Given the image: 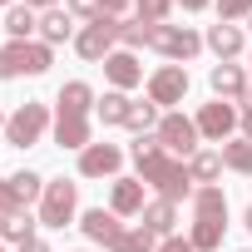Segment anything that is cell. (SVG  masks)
Listing matches in <instances>:
<instances>
[{"instance_id": "7bdbcfd3", "label": "cell", "mask_w": 252, "mask_h": 252, "mask_svg": "<svg viewBox=\"0 0 252 252\" xmlns=\"http://www.w3.org/2000/svg\"><path fill=\"white\" fill-rule=\"evenodd\" d=\"M5 119H10V114H0V129H5Z\"/></svg>"}, {"instance_id": "6da1fadb", "label": "cell", "mask_w": 252, "mask_h": 252, "mask_svg": "<svg viewBox=\"0 0 252 252\" xmlns=\"http://www.w3.org/2000/svg\"><path fill=\"white\" fill-rule=\"evenodd\" d=\"M129 154H134V163H139V178H144L158 198H168V203L193 198V173H188V158L163 154V144H158L154 134H139Z\"/></svg>"}, {"instance_id": "e0dca14e", "label": "cell", "mask_w": 252, "mask_h": 252, "mask_svg": "<svg viewBox=\"0 0 252 252\" xmlns=\"http://www.w3.org/2000/svg\"><path fill=\"white\" fill-rule=\"evenodd\" d=\"M40 40L55 50V45H64V40H74V15L64 10V5H55V10H45L40 15Z\"/></svg>"}, {"instance_id": "5b68a950", "label": "cell", "mask_w": 252, "mask_h": 252, "mask_svg": "<svg viewBox=\"0 0 252 252\" xmlns=\"http://www.w3.org/2000/svg\"><path fill=\"white\" fill-rule=\"evenodd\" d=\"M149 45H154L168 64H188V60L203 50V35L188 30V25H154V30H149Z\"/></svg>"}, {"instance_id": "ffe728a7", "label": "cell", "mask_w": 252, "mask_h": 252, "mask_svg": "<svg viewBox=\"0 0 252 252\" xmlns=\"http://www.w3.org/2000/svg\"><path fill=\"white\" fill-rule=\"evenodd\" d=\"M188 173H193V183H198V188L218 183V173H222V149H198V154L188 158Z\"/></svg>"}, {"instance_id": "7c38bea8", "label": "cell", "mask_w": 252, "mask_h": 252, "mask_svg": "<svg viewBox=\"0 0 252 252\" xmlns=\"http://www.w3.org/2000/svg\"><path fill=\"white\" fill-rule=\"evenodd\" d=\"M144 178H114V188H109V208L119 213V218H144Z\"/></svg>"}, {"instance_id": "9a60e30c", "label": "cell", "mask_w": 252, "mask_h": 252, "mask_svg": "<svg viewBox=\"0 0 252 252\" xmlns=\"http://www.w3.org/2000/svg\"><path fill=\"white\" fill-rule=\"evenodd\" d=\"M55 144L60 149H89V114H55Z\"/></svg>"}, {"instance_id": "30bf717a", "label": "cell", "mask_w": 252, "mask_h": 252, "mask_svg": "<svg viewBox=\"0 0 252 252\" xmlns=\"http://www.w3.org/2000/svg\"><path fill=\"white\" fill-rule=\"evenodd\" d=\"M119 168H124V149L119 144L79 149V178H119Z\"/></svg>"}, {"instance_id": "74e56055", "label": "cell", "mask_w": 252, "mask_h": 252, "mask_svg": "<svg viewBox=\"0 0 252 252\" xmlns=\"http://www.w3.org/2000/svg\"><path fill=\"white\" fill-rule=\"evenodd\" d=\"M25 5H30V10H40V15H45V10H55V5H64V0H25Z\"/></svg>"}, {"instance_id": "2e32d148", "label": "cell", "mask_w": 252, "mask_h": 252, "mask_svg": "<svg viewBox=\"0 0 252 252\" xmlns=\"http://www.w3.org/2000/svg\"><path fill=\"white\" fill-rule=\"evenodd\" d=\"M203 45H208V50L218 55V64H227V60H237V55H242V30H237V25H222V20H218V25H208Z\"/></svg>"}, {"instance_id": "8fae6325", "label": "cell", "mask_w": 252, "mask_h": 252, "mask_svg": "<svg viewBox=\"0 0 252 252\" xmlns=\"http://www.w3.org/2000/svg\"><path fill=\"white\" fill-rule=\"evenodd\" d=\"M208 84H213V94L218 99H227V104H247V94H252V79L242 74V64H213V74H208Z\"/></svg>"}, {"instance_id": "ab89813d", "label": "cell", "mask_w": 252, "mask_h": 252, "mask_svg": "<svg viewBox=\"0 0 252 252\" xmlns=\"http://www.w3.org/2000/svg\"><path fill=\"white\" fill-rule=\"evenodd\" d=\"M178 5H183V10H208L213 0H178Z\"/></svg>"}, {"instance_id": "d6a6232c", "label": "cell", "mask_w": 252, "mask_h": 252, "mask_svg": "<svg viewBox=\"0 0 252 252\" xmlns=\"http://www.w3.org/2000/svg\"><path fill=\"white\" fill-rule=\"evenodd\" d=\"M64 10H69L74 20H84V25H94V20L104 15V5H99V0H64Z\"/></svg>"}, {"instance_id": "d6986e66", "label": "cell", "mask_w": 252, "mask_h": 252, "mask_svg": "<svg viewBox=\"0 0 252 252\" xmlns=\"http://www.w3.org/2000/svg\"><path fill=\"white\" fill-rule=\"evenodd\" d=\"M55 104H60V114H89L99 99H94V89H89L84 79H69V84L60 89V99H55Z\"/></svg>"}, {"instance_id": "f35d334b", "label": "cell", "mask_w": 252, "mask_h": 252, "mask_svg": "<svg viewBox=\"0 0 252 252\" xmlns=\"http://www.w3.org/2000/svg\"><path fill=\"white\" fill-rule=\"evenodd\" d=\"M242 139H247V144H252V104H247V109H242Z\"/></svg>"}, {"instance_id": "8d00e7d4", "label": "cell", "mask_w": 252, "mask_h": 252, "mask_svg": "<svg viewBox=\"0 0 252 252\" xmlns=\"http://www.w3.org/2000/svg\"><path fill=\"white\" fill-rule=\"evenodd\" d=\"M20 252H50V242L45 237H30V242H20Z\"/></svg>"}, {"instance_id": "7dc6e473", "label": "cell", "mask_w": 252, "mask_h": 252, "mask_svg": "<svg viewBox=\"0 0 252 252\" xmlns=\"http://www.w3.org/2000/svg\"><path fill=\"white\" fill-rule=\"evenodd\" d=\"M247 79H252V74H247Z\"/></svg>"}, {"instance_id": "484cf974", "label": "cell", "mask_w": 252, "mask_h": 252, "mask_svg": "<svg viewBox=\"0 0 252 252\" xmlns=\"http://www.w3.org/2000/svg\"><path fill=\"white\" fill-rule=\"evenodd\" d=\"M129 104H134V99L124 94V89H109V94L94 104V114H99L104 124H124V119H129Z\"/></svg>"}, {"instance_id": "f1b7e54d", "label": "cell", "mask_w": 252, "mask_h": 252, "mask_svg": "<svg viewBox=\"0 0 252 252\" xmlns=\"http://www.w3.org/2000/svg\"><path fill=\"white\" fill-rule=\"evenodd\" d=\"M124 129H134V134L158 129V104H154V99H149V104H129V119H124Z\"/></svg>"}, {"instance_id": "44dd1931", "label": "cell", "mask_w": 252, "mask_h": 252, "mask_svg": "<svg viewBox=\"0 0 252 252\" xmlns=\"http://www.w3.org/2000/svg\"><path fill=\"white\" fill-rule=\"evenodd\" d=\"M173 222H178V203H168V198H154V203L144 208V227H149V232H158V237H173Z\"/></svg>"}, {"instance_id": "8992f818", "label": "cell", "mask_w": 252, "mask_h": 252, "mask_svg": "<svg viewBox=\"0 0 252 252\" xmlns=\"http://www.w3.org/2000/svg\"><path fill=\"white\" fill-rule=\"evenodd\" d=\"M45 129H50V109L30 99V104H20V109L5 119V144L30 149V144H40V139H45Z\"/></svg>"}, {"instance_id": "4316f807", "label": "cell", "mask_w": 252, "mask_h": 252, "mask_svg": "<svg viewBox=\"0 0 252 252\" xmlns=\"http://www.w3.org/2000/svg\"><path fill=\"white\" fill-rule=\"evenodd\" d=\"M10 188H15L20 208H30V203H40V198H45V178H40V173H30V168H20V173L10 178Z\"/></svg>"}, {"instance_id": "60d3db41", "label": "cell", "mask_w": 252, "mask_h": 252, "mask_svg": "<svg viewBox=\"0 0 252 252\" xmlns=\"http://www.w3.org/2000/svg\"><path fill=\"white\" fill-rule=\"evenodd\" d=\"M10 5H15V0H0V10H10Z\"/></svg>"}, {"instance_id": "f546056e", "label": "cell", "mask_w": 252, "mask_h": 252, "mask_svg": "<svg viewBox=\"0 0 252 252\" xmlns=\"http://www.w3.org/2000/svg\"><path fill=\"white\" fill-rule=\"evenodd\" d=\"M178 5V0H134V10L144 25H168V10Z\"/></svg>"}, {"instance_id": "4fadbf2b", "label": "cell", "mask_w": 252, "mask_h": 252, "mask_svg": "<svg viewBox=\"0 0 252 252\" xmlns=\"http://www.w3.org/2000/svg\"><path fill=\"white\" fill-rule=\"evenodd\" d=\"M79 227H84V237H89V242H104V247H114V242H119V232H124V222H119V213H114V208H89V213L79 218Z\"/></svg>"}, {"instance_id": "ba28073f", "label": "cell", "mask_w": 252, "mask_h": 252, "mask_svg": "<svg viewBox=\"0 0 252 252\" xmlns=\"http://www.w3.org/2000/svg\"><path fill=\"white\" fill-rule=\"evenodd\" d=\"M198 134L208 139V144H227L232 139V129H237V124H242V109L237 104H227V99H213V104H203L198 109Z\"/></svg>"}, {"instance_id": "ac0fdd59", "label": "cell", "mask_w": 252, "mask_h": 252, "mask_svg": "<svg viewBox=\"0 0 252 252\" xmlns=\"http://www.w3.org/2000/svg\"><path fill=\"white\" fill-rule=\"evenodd\" d=\"M5 35H10V40H30V35H40V10H30L25 0H15V5L5 10Z\"/></svg>"}, {"instance_id": "836d02e7", "label": "cell", "mask_w": 252, "mask_h": 252, "mask_svg": "<svg viewBox=\"0 0 252 252\" xmlns=\"http://www.w3.org/2000/svg\"><path fill=\"white\" fill-rule=\"evenodd\" d=\"M10 213H20V198H15L10 178H0V218H10Z\"/></svg>"}, {"instance_id": "9c48e42d", "label": "cell", "mask_w": 252, "mask_h": 252, "mask_svg": "<svg viewBox=\"0 0 252 252\" xmlns=\"http://www.w3.org/2000/svg\"><path fill=\"white\" fill-rule=\"evenodd\" d=\"M183 94H188V69H183V64H158V69L149 74V99H154L158 109L183 104Z\"/></svg>"}, {"instance_id": "f6af8a7d", "label": "cell", "mask_w": 252, "mask_h": 252, "mask_svg": "<svg viewBox=\"0 0 252 252\" xmlns=\"http://www.w3.org/2000/svg\"><path fill=\"white\" fill-rule=\"evenodd\" d=\"M237 252H252V247H237Z\"/></svg>"}, {"instance_id": "1f68e13d", "label": "cell", "mask_w": 252, "mask_h": 252, "mask_svg": "<svg viewBox=\"0 0 252 252\" xmlns=\"http://www.w3.org/2000/svg\"><path fill=\"white\" fill-rule=\"evenodd\" d=\"M149 30H154V25H144V20L119 25V45H124V50H139V45H149Z\"/></svg>"}, {"instance_id": "277c9868", "label": "cell", "mask_w": 252, "mask_h": 252, "mask_svg": "<svg viewBox=\"0 0 252 252\" xmlns=\"http://www.w3.org/2000/svg\"><path fill=\"white\" fill-rule=\"evenodd\" d=\"M119 15H99L94 25H84L79 35H74V55L79 60H89V64H104L109 55H114V45H119Z\"/></svg>"}, {"instance_id": "e575fe53", "label": "cell", "mask_w": 252, "mask_h": 252, "mask_svg": "<svg viewBox=\"0 0 252 252\" xmlns=\"http://www.w3.org/2000/svg\"><path fill=\"white\" fill-rule=\"evenodd\" d=\"M158 252H198V247H193L188 237H163V242H158Z\"/></svg>"}, {"instance_id": "52a82bcc", "label": "cell", "mask_w": 252, "mask_h": 252, "mask_svg": "<svg viewBox=\"0 0 252 252\" xmlns=\"http://www.w3.org/2000/svg\"><path fill=\"white\" fill-rule=\"evenodd\" d=\"M154 139L163 144V154H173V158H193L203 134H198V124H193L188 114H163L158 129H154Z\"/></svg>"}, {"instance_id": "d590c367", "label": "cell", "mask_w": 252, "mask_h": 252, "mask_svg": "<svg viewBox=\"0 0 252 252\" xmlns=\"http://www.w3.org/2000/svg\"><path fill=\"white\" fill-rule=\"evenodd\" d=\"M99 5H104V15H119V10H129L134 0H99Z\"/></svg>"}, {"instance_id": "7402d4cb", "label": "cell", "mask_w": 252, "mask_h": 252, "mask_svg": "<svg viewBox=\"0 0 252 252\" xmlns=\"http://www.w3.org/2000/svg\"><path fill=\"white\" fill-rule=\"evenodd\" d=\"M193 218H222V222H227V198H222L218 183L193 188Z\"/></svg>"}, {"instance_id": "b9f144b4", "label": "cell", "mask_w": 252, "mask_h": 252, "mask_svg": "<svg viewBox=\"0 0 252 252\" xmlns=\"http://www.w3.org/2000/svg\"><path fill=\"white\" fill-rule=\"evenodd\" d=\"M247 232H252V208H247Z\"/></svg>"}, {"instance_id": "ee69618b", "label": "cell", "mask_w": 252, "mask_h": 252, "mask_svg": "<svg viewBox=\"0 0 252 252\" xmlns=\"http://www.w3.org/2000/svg\"><path fill=\"white\" fill-rule=\"evenodd\" d=\"M247 30H252V15H247Z\"/></svg>"}, {"instance_id": "5bb4252c", "label": "cell", "mask_w": 252, "mask_h": 252, "mask_svg": "<svg viewBox=\"0 0 252 252\" xmlns=\"http://www.w3.org/2000/svg\"><path fill=\"white\" fill-rule=\"evenodd\" d=\"M104 79L114 89H134V84H144V64L134 60V50H114L104 60Z\"/></svg>"}, {"instance_id": "cb8c5ba5", "label": "cell", "mask_w": 252, "mask_h": 252, "mask_svg": "<svg viewBox=\"0 0 252 252\" xmlns=\"http://www.w3.org/2000/svg\"><path fill=\"white\" fill-rule=\"evenodd\" d=\"M35 227H40V218H30L25 208H20V213H10V218H0V237L15 242V247H20V242H30V237H40Z\"/></svg>"}, {"instance_id": "bcb514c9", "label": "cell", "mask_w": 252, "mask_h": 252, "mask_svg": "<svg viewBox=\"0 0 252 252\" xmlns=\"http://www.w3.org/2000/svg\"><path fill=\"white\" fill-rule=\"evenodd\" d=\"M0 252H5V247H0Z\"/></svg>"}, {"instance_id": "7a4b0ae2", "label": "cell", "mask_w": 252, "mask_h": 252, "mask_svg": "<svg viewBox=\"0 0 252 252\" xmlns=\"http://www.w3.org/2000/svg\"><path fill=\"white\" fill-rule=\"evenodd\" d=\"M50 64H55V50L45 40H10V45H0V79L45 74Z\"/></svg>"}, {"instance_id": "3957f363", "label": "cell", "mask_w": 252, "mask_h": 252, "mask_svg": "<svg viewBox=\"0 0 252 252\" xmlns=\"http://www.w3.org/2000/svg\"><path fill=\"white\" fill-rule=\"evenodd\" d=\"M74 213H79V183H69V178H50L45 183V198H40V227H69L74 222Z\"/></svg>"}, {"instance_id": "4dcf8cb0", "label": "cell", "mask_w": 252, "mask_h": 252, "mask_svg": "<svg viewBox=\"0 0 252 252\" xmlns=\"http://www.w3.org/2000/svg\"><path fill=\"white\" fill-rule=\"evenodd\" d=\"M213 5H218V20L222 25H237V20L252 15V0H213Z\"/></svg>"}, {"instance_id": "83f0119b", "label": "cell", "mask_w": 252, "mask_h": 252, "mask_svg": "<svg viewBox=\"0 0 252 252\" xmlns=\"http://www.w3.org/2000/svg\"><path fill=\"white\" fill-rule=\"evenodd\" d=\"M222 168L252 178V144H247V139H227V144H222Z\"/></svg>"}, {"instance_id": "603a6c76", "label": "cell", "mask_w": 252, "mask_h": 252, "mask_svg": "<svg viewBox=\"0 0 252 252\" xmlns=\"http://www.w3.org/2000/svg\"><path fill=\"white\" fill-rule=\"evenodd\" d=\"M222 218H193V232H188V242L198 247V252H218L222 247Z\"/></svg>"}, {"instance_id": "d4e9b609", "label": "cell", "mask_w": 252, "mask_h": 252, "mask_svg": "<svg viewBox=\"0 0 252 252\" xmlns=\"http://www.w3.org/2000/svg\"><path fill=\"white\" fill-rule=\"evenodd\" d=\"M109 252H158V232H149L144 222H139V227H124Z\"/></svg>"}]
</instances>
